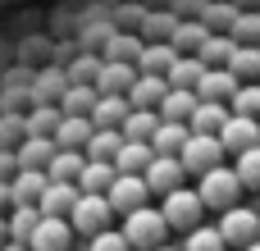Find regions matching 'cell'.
<instances>
[{"label":"cell","instance_id":"obj_1","mask_svg":"<svg viewBox=\"0 0 260 251\" xmlns=\"http://www.w3.org/2000/svg\"><path fill=\"white\" fill-rule=\"evenodd\" d=\"M123 238H128V247L133 251H155L169 242V219H165V210L160 206H142V210H133V215H123Z\"/></svg>","mask_w":260,"mask_h":251},{"label":"cell","instance_id":"obj_2","mask_svg":"<svg viewBox=\"0 0 260 251\" xmlns=\"http://www.w3.org/2000/svg\"><path fill=\"white\" fill-rule=\"evenodd\" d=\"M197 192H201V201H206V210H215V215H224V210H233V206H242V178H238V169L233 165H219V169H210L206 178H197Z\"/></svg>","mask_w":260,"mask_h":251},{"label":"cell","instance_id":"obj_3","mask_svg":"<svg viewBox=\"0 0 260 251\" xmlns=\"http://www.w3.org/2000/svg\"><path fill=\"white\" fill-rule=\"evenodd\" d=\"M160 210H165V219H169V229L174 233H197L201 224H206V201H201V192L197 187H178L174 197H165L160 201Z\"/></svg>","mask_w":260,"mask_h":251},{"label":"cell","instance_id":"obj_4","mask_svg":"<svg viewBox=\"0 0 260 251\" xmlns=\"http://www.w3.org/2000/svg\"><path fill=\"white\" fill-rule=\"evenodd\" d=\"M224 155H229V151H224V142H219V137H201V133H192L178 160H183L187 178H206L210 169H219V165H224Z\"/></svg>","mask_w":260,"mask_h":251},{"label":"cell","instance_id":"obj_5","mask_svg":"<svg viewBox=\"0 0 260 251\" xmlns=\"http://www.w3.org/2000/svg\"><path fill=\"white\" fill-rule=\"evenodd\" d=\"M219 233L224 242L238 251H247L251 242H260V206H233L219 215Z\"/></svg>","mask_w":260,"mask_h":251},{"label":"cell","instance_id":"obj_6","mask_svg":"<svg viewBox=\"0 0 260 251\" xmlns=\"http://www.w3.org/2000/svg\"><path fill=\"white\" fill-rule=\"evenodd\" d=\"M69 224H73L78 238H96V233L114 229V206H110V197H87V192H82V201H78V210L69 215Z\"/></svg>","mask_w":260,"mask_h":251},{"label":"cell","instance_id":"obj_7","mask_svg":"<svg viewBox=\"0 0 260 251\" xmlns=\"http://www.w3.org/2000/svg\"><path fill=\"white\" fill-rule=\"evenodd\" d=\"M146 187H151V197H174L178 187H187V169H183V160L178 155H155V165L146 169Z\"/></svg>","mask_w":260,"mask_h":251},{"label":"cell","instance_id":"obj_8","mask_svg":"<svg viewBox=\"0 0 260 251\" xmlns=\"http://www.w3.org/2000/svg\"><path fill=\"white\" fill-rule=\"evenodd\" d=\"M69 69L64 64H46V69H37V78H32V105H59L64 96H69Z\"/></svg>","mask_w":260,"mask_h":251},{"label":"cell","instance_id":"obj_9","mask_svg":"<svg viewBox=\"0 0 260 251\" xmlns=\"http://www.w3.org/2000/svg\"><path fill=\"white\" fill-rule=\"evenodd\" d=\"M105 197H110L114 215H133V210L151 206V187H146V178H137V174H119V183H114Z\"/></svg>","mask_w":260,"mask_h":251},{"label":"cell","instance_id":"obj_10","mask_svg":"<svg viewBox=\"0 0 260 251\" xmlns=\"http://www.w3.org/2000/svg\"><path fill=\"white\" fill-rule=\"evenodd\" d=\"M219 142H224V151L238 160V155H247V151H256L260 146V119H247V114H233L229 119V128L219 133Z\"/></svg>","mask_w":260,"mask_h":251},{"label":"cell","instance_id":"obj_11","mask_svg":"<svg viewBox=\"0 0 260 251\" xmlns=\"http://www.w3.org/2000/svg\"><path fill=\"white\" fill-rule=\"evenodd\" d=\"M169 91H174V87H169V78L137 73V82H133V91H128V105H133V110H160Z\"/></svg>","mask_w":260,"mask_h":251},{"label":"cell","instance_id":"obj_12","mask_svg":"<svg viewBox=\"0 0 260 251\" xmlns=\"http://www.w3.org/2000/svg\"><path fill=\"white\" fill-rule=\"evenodd\" d=\"M73 238H78V233H73L69 219H50V215H46L27 247H32V251H73Z\"/></svg>","mask_w":260,"mask_h":251},{"label":"cell","instance_id":"obj_13","mask_svg":"<svg viewBox=\"0 0 260 251\" xmlns=\"http://www.w3.org/2000/svg\"><path fill=\"white\" fill-rule=\"evenodd\" d=\"M78 201H82V187H78V183H50L46 197H41V215H50V219H69V215L78 210Z\"/></svg>","mask_w":260,"mask_h":251},{"label":"cell","instance_id":"obj_14","mask_svg":"<svg viewBox=\"0 0 260 251\" xmlns=\"http://www.w3.org/2000/svg\"><path fill=\"white\" fill-rule=\"evenodd\" d=\"M238 73L233 69H206V78H201V87H197V96L201 101H219V105H229L233 96H238Z\"/></svg>","mask_w":260,"mask_h":251},{"label":"cell","instance_id":"obj_15","mask_svg":"<svg viewBox=\"0 0 260 251\" xmlns=\"http://www.w3.org/2000/svg\"><path fill=\"white\" fill-rule=\"evenodd\" d=\"M137 73H142V69H133V64L105 59V69H101V78H96V91H101V96H128L133 82H137Z\"/></svg>","mask_w":260,"mask_h":251},{"label":"cell","instance_id":"obj_16","mask_svg":"<svg viewBox=\"0 0 260 251\" xmlns=\"http://www.w3.org/2000/svg\"><path fill=\"white\" fill-rule=\"evenodd\" d=\"M178 23H183V18H178L174 9H151V14H146V23H142V41H146V46H165V41L174 46Z\"/></svg>","mask_w":260,"mask_h":251},{"label":"cell","instance_id":"obj_17","mask_svg":"<svg viewBox=\"0 0 260 251\" xmlns=\"http://www.w3.org/2000/svg\"><path fill=\"white\" fill-rule=\"evenodd\" d=\"M114 183H119V165H110V160H87V169H82V178H78V187H82L87 197H105Z\"/></svg>","mask_w":260,"mask_h":251},{"label":"cell","instance_id":"obj_18","mask_svg":"<svg viewBox=\"0 0 260 251\" xmlns=\"http://www.w3.org/2000/svg\"><path fill=\"white\" fill-rule=\"evenodd\" d=\"M9 187H14V206H41V197L50 187V174L46 169H23Z\"/></svg>","mask_w":260,"mask_h":251},{"label":"cell","instance_id":"obj_19","mask_svg":"<svg viewBox=\"0 0 260 251\" xmlns=\"http://www.w3.org/2000/svg\"><path fill=\"white\" fill-rule=\"evenodd\" d=\"M142 50H146V41H142V32H114L110 37V46L101 50L105 59H114V64H142Z\"/></svg>","mask_w":260,"mask_h":251},{"label":"cell","instance_id":"obj_20","mask_svg":"<svg viewBox=\"0 0 260 251\" xmlns=\"http://www.w3.org/2000/svg\"><path fill=\"white\" fill-rule=\"evenodd\" d=\"M229 119H233L229 105H219V101H201V110L192 114V133H201V137H219V133L229 128Z\"/></svg>","mask_w":260,"mask_h":251},{"label":"cell","instance_id":"obj_21","mask_svg":"<svg viewBox=\"0 0 260 251\" xmlns=\"http://www.w3.org/2000/svg\"><path fill=\"white\" fill-rule=\"evenodd\" d=\"M91 137H96V123H91V119H73V114H64L59 133H55V146H59V151H87Z\"/></svg>","mask_w":260,"mask_h":251},{"label":"cell","instance_id":"obj_22","mask_svg":"<svg viewBox=\"0 0 260 251\" xmlns=\"http://www.w3.org/2000/svg\"><path fill=\"white\" fill-rule=\"evenodd\" d=\"M201 110V96L197 91H183V87H174L169 96H165V105H160V119H169V123H192V114Z\"/></svg>","mask_w":260,"mask_h":251},{"label":"cell","instance_id":"obj_23","mask_svg":"<svg viewBox=\"0 0 260 251\" xmlns=\"http://www.w3.org/2000/svg\"><path fill=\"white\" fill-rule=\"evenodd\" d=\"M101 69H105V55H96V50H78V55L69 59V82H73V87H96Z\"/></svg>","mask_w":260,"mask_h":251},{"label":"cell","instance_id":"obj_24","mask_svg":"<svg viewBox=\"0 0 260 251\" xmlns=\"http://www.w3.org/2000/svg\"><path fill=\"white\" fill-rule=\"evenodd\" d=\"M128 114H133L128 96H101V101H96V110H91V123H96V128H123V123H128Z\"/></svg>","mask_w":260,"mask_h":251},{"label":"cell","instance_id":"obj_25","mask_svg":"<svg viewBox=\"0 0 260 251\" xmlns=\"http://www.w3.org/2000/svg\"><path fill=\"white\" fill-rule=\"evenodd\" d=\"M55 155H59L55 137H27V142L18 146V165H23V169H50Z\"/></svg>","mask_w":260,"mask_h":251},{"label":"cell","instance_id":"obj_26","mask_svg":"<svg viewBox=\"0 0 260 251\" xmlns=\"http://www.w3.org/2000/svg\"><path fill=\"white\" fill-rule=\"evenodd\" d=\"M119 174H137V178H146V169L155 165V146L151 142H128L123 151H119Z\"/></svg>","mask_w":260,"mask_h":251},{"label":"cell","instance_id":"obj_27","mask_svg":"<svg viewBox=\"0 0 260 251\" xmlns=\"http://www.w3.org/2000/svg\"><path fill=\"white\" fill-rule=\"evenodd\" d=\"M187 137H192V123H160V133L151 137V146H155V155H183V146H187Z\"/></svg>","mask_w":260,"mask_h":251},{"label":"cell","instance_id":"obj_28","mask_svg":"<svg viewBox=\"0 0 260 251\" xmlns=\"http://www.w3.org/2000/svg\"><path fill=\"white\" fill-rule=\"evenodd\" d=\"M128 146V137L119 133V128H96V137L87 142V160H119V151Z\"/></svg>","mask_w":260,"mask_h":251},{"label":"cell","instance_id":"obj_29","mask_svg":"<svg viewBox=\"0 0 260 251\" xmlns=\"http://www.w3.org/2000/svg\"><path fill=\"white\" fill-rule=\"evenodd\" d=\"M206 41H210V27L197 23V18H183L178 32H174V50H178V55H201Z\"/></svg>","mask_w":260,"mask_h":251},{"label":"cell","instance_id":"obj_30","mask_svg":"<svg viewBox=\"0 0 260 251\" xmlns=\"http://www.w3.org/2000/svg\"><path fill=\"white\" fill-rule=\"evenodd\" d=\"M233 55H238V41H233V37L210 32V41L201 46V55H197V59H201L206 69H229V64H233Z\"/></svg>","mask_w":260,"mask_h":251},{"label":"cell","instance_id":"obj_31","mask_svg":"<svg viewBox=\"0 0 260 251\" xmlns=\"http://www.w3.org/2000/svg\"><path fill=\"white\" fill-rule=\"evenodd\" d=\"M64 123V110L59 105H32L27 110V137H55Z\"/></svg>","mask_w":260,"mask_h":251},{"label":"cell","instance_id":"obj_32","mask_svg":"<svg viewBox=\"0 0 260 251\" xmlns=\"http://www.w3.org/2000/svg\"><path fill=\"white\" fill-rule=\"evenodd\" d=\"M160 123H165V119H160V110H133V114H128V123H123L119 133H123L128 142H151V137L160 133Z\"/></svg>","mask_w":260,"mask_h":251},{"label":"cell","instance_id":"obj_33","mask_svg":"<svg viewBox=\"0 0 260 251\" xmlns=\"http://www.w3.org/2000/svg\"><path fill=\"white\" fill-rule=\"evenodd\" d=\"M82 169H87V151H59L46 174H50V183H78Z\"/></svg>","mask_w":260,"mask_h":251},{"label":"cell","instance_id":"obj_34","mask_svg":"<svg viewBox=\"0 0 260 251\" xmlns=\"http://www.w3.org/2000/svg\"><path fill=\"white\" fill-rule=\"evenodd\" d=\"M41 219H46L41 206H14L9 210V238L14 242H32V233L41 229Z\"/></svg>","mask_w":260,"mask_h":251},{"label":"cell","instance_id":"obj_35","mask_svg":"<svg viewBox=\"0 0 260 251\" xmlns=\"http://www.w3.org/2000/svg\"><path fill=\"white\" fill-rule=\"evenodd\" d=\"M206 78V64L197 55H178V64L169 69V87H183V91H197Z\"/></svg>","mask_w":260,"mask_h":251},{"label":"cell","instance_id":"obj_36","mask_svg":"<svg viewBox=\"0 0 260 251\" xmlns=\"http://www.w3.org/2000/svg\"><path fill=\"white\" fill-rule=\"evenodd\" d=\"M238 18H242V9H238L233 0H210V9H206V18H201V23H206L210 32H219V37H229Z\"/></svg>","mask_w":260,"mask_h":251},{"label":"cell","instance_id":"obj_37","mask_svg":"<svg viewBox=\"0 0 260 251\" xmlns=\"http://www.w3.org/2000/svg\"><path fill=\"white\" fill-rule=\"evenodd\" d=\"M174 64H178V50L165 41V46H146L137 69H142V73H155V78H169V69H174Z\"/></svg>","mask_w":260,"mask_h":251},{"label":"cell","instance_id":"obj_38","mask_svg":"<svg viewBox=\"0 0 260 251\" xmlns=\"http://www.w3.org/2000/svg\"><path fill=\"white\" fill-rule=\"evenodd\" d=\"M23 142H27V114L5 110L0 114V151H18Z\"/></svg>","mask_w":260,"mask_h":251},{"label":"cell","instance_id":"obj_39","mask_svg":"<svg viewBox=\"0 0 260 251\" xmlns=\"http://www.w3.org/2000/svg\"><path fill=\"white\" fill-rule=\"evenodd\" d=\"M96 101H101V91H96V87H69V96L59 101V110H64V114H73V119H91Z\"/></svg>","mask_w":260,"mask_h":251},{"label":"cell","instance_id":"obj_40","mask_svg":"<svg viewBox=\"0 0 260 251\" xmlns=\"http://www.w3.org/2000/svg\"><path fill=\"white\" fill-rule=\"evenodd\" d=\"M146 14H151V9H146L142 0H114V14H110V18H114L119 32H142Z\"/></svg>","mask_w":260,"mask_h":251},{"label":"cell","instance_id":"obj_41","mask_svg":"<svg viewBox=\"0 0 260 251\" xmlns=\"http://www.w3.org/2000/svg\"><path fill=\"white\" fill-rule=\"evenodd\" d=\"M183 251H229V242H224L219 224H201L197 233H187V238H183Z\"/></svg>","mask_w":260,"mask_h":251},{"label":"cell","instance_id":"obj_42","mask_svg":"<svg viewBox=\"0 0 260 251\" xmlns=\"http://www.w3.org/2000/svg\"><path fill=\"white\" fill-rule=\"evenodd\" d=\"M229 69L238 73V82H260V46H238Z\"/></svg>","mask_w":260,"mask_h":251},{"label":"cell","instance_id":"obj_43","mask_svg":"<svg viewBox=\"0 0 260 251\" xmlns=\"http://www.w3.org/2000/svg\"><path fill=\"white\" fill-rule=\"evenodd\" d=\"M238 46H260V9H242V18L233 23V32H229Z\"/></svg>","mask_w":260,"mask_h":251},{"label":"cell","instance_id":"obj_44","mask_svg":"<svg viewBox=\"0 0 260 251\" xmlns=\"http://www.w3.org/2000/svg\"><path fill=\"white\" fill-rule=\"evenodd\" d=\"M233 114H247V119H260V82H242L238 96L229 101Z\"/></svg>","mask_w":260,"mask_h":251},{"label":"cell","instance_id":"obj_45","mask_svg":"<svg viewBox=\"0 0 260 251\" xmlns=\"http://www.w3.org/2000/svg\"><path fill=\"white\" fill-rule=\"evenodd\" d=\"M233 169H238V178H242L247 192H260V146H256V151H247V155H238Z\"/></svg>","mask_w":260,"mask_h":251},{"label":"cell","instance_id":"obj_46","mask_svg":"<svg viewBox=\"0 0 260 251\" xmlns=\"http://www.w3.org/2000/svg\"><path fill=\"white\" fill-rule=\"evenodd\" d=\"M82 251H133V247H128L123 229H105V233L87 238V242H82Z\"/></svg>","mask_w":260,"mask_h":251},{"label":"cell","instance_id":"obj_47","mask_svg":"<svg viewBox=\"0 0 260 251\" xmlns=\"http://www.w3.org/2000/svg\"><path fill=\"white\" fill-rule=\"evenodd\" d=\"M23 174V165H18V151H0V183H14Z\"/></svg>","mask_w":260,"mask_h":251},{"label":"cell","instance_id":"obj_48","mask_svg":"<svg viewBox=\"0 0 260 251\" xmlns=\"http://www.w3.org/2000/svg\"><path fill=\"white\" fill-rule=\"evenodd\" d=\"M9 210H14V187L0 183V215H9Z\"/></svg>","mask_w":260,"mask_h":251},{"label":"cell","instance_id":"obj_49","mask_svg":"<svg viewBox=\"0 0 260 251\" xmlns=\"http://www.w3.org/2000/svg\"><path fill=\"white\" fill-rule=\"evenodd\" d=\"M9 242H14V238H9V215H0V251L9 247Z\"/></svg>","mask_w":260,"mask_h":251},{"label":"cell","instance_id":"obj_50","mask_svg":"<svg viewBox=\"0 0 260 251\" xmlns=\"http://www.w3.org/2000/svg\"><path fill=\"white\" fill-rule=\"evenodd\" d=\"M146 9H178V0H142Z\"/></svg>","mask_w":260,"mask_h":251},{"label":"cell","instance_id":"obj_51","mask_svg":"<svg viewBox=\"0 0 260 251\" xmlns=\"http://www.w3.org/2000/svg\"><path fill=\"white\" fill-rule=\"evenodd\" d=\"M238 9H260V0H233Z\"/></svg>","mask_w":260,"mask_h":251},{"label":"cell","instance_id":"obj_52","mask_svg":"<svg viewBox=\"0 0 260 251\" xmlns=\"http://www.w3.org/2000/svg\"><path fill=\"white\" fill-rule=\"evenodd\" d=\"M5 251H32V247H27V242H9Z\"/></svg>","mask_w":260,"mask_h":251},{"label":"cell","instance_id":"obj_53","mask_svg":"<svg viewBox=\"0 0 260 251\" xmlns=\"http://www.w3.org/2000/svg\"><path fill=\"white\" fill-rule=\"evenodd\" d=\"M155 251H183V242H178V247H174V242H165V247H155Z\"/></svg>","mask_w":260,"mask_h":251},{"label":"cell","instance_id":"obj_54","mask_svg":"<svg viewBox=\"0 0 260 251\" xmlns=\"http://www.w3.org/2000/svg\"><path fill=\"white\" fill-rule=\"evenodd\" d=\"M247 251H260V242H251V247H247Z\"/></svg>","mask_w":260,"mask_h":251},{"label":"cell","instance_id":"obj_55","mask_svg":"<svg viewBox=\"0 0 260 251\" xmlns=\"http://www.w3.org/2000/svg\"><path fill=\"white\" fill-rule=\"evenodd\" d=\"M0 114H5V105H0Z\"/></svg>","mask_w":260,"mask_h":251},{"label":"cell","instance_id":"obj_56","mask_svg":"<svg viewBox=\"0 0 260 251\" xmlns=\"http://www.w3.org/2000/svg\"><path fill=\"white\" fill-rule=\"evenodd\" d=\"M256 206H260V201H256Z\"/></svg>","mask_w":260,"mask_h":251}]
</instances>
